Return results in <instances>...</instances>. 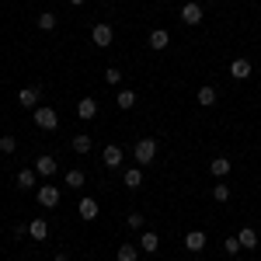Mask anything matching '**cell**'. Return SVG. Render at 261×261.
<instances>
[{"instance_id":"6da1fadb","label":"cell","mask_w":261,"mask_h":261,"mask_svg":"<svg viewBox=\"0 0 261 261\" xmlns=\"http://www.w3.org/2000/svg\"><path fill=\"white\" fill-rule=\"evenodd\" d=\"M133 157H136V164H140V167H150V164L157 161V140H153V136H143V140H136V146H133Z\"/></svg>"},{"instance_id":"7a4b0ae2","label":"cell","mask_w":261,"mask_h":261,"mask_svg":"<svg viewBox=\"0 0 261 261\" xmlns=\"http://www.w3.org/2000/svg\"><path fill=\"white\" fill-rule=\"evenodd\" d=\"M35 125L45 129V133H53L56 125H60V115H56V108H49V105H39L35 108Z\"/></svg>"},{"instance_id":"3957f363","label":"cell","mask_w":261,"mask_h":261,"mask_svg":"<svg viewBox=\"0 0 261 261\" xmlns=\"http://www.w3.org/2000/svg\"><path fill=\"white\" fill-rule=\"evenodd\" d=\"M91 39H94L98 49H108V45L115 42V28H112V24H105V21H98V24L91 28Z\"/></svg>"},{"instance_id":"277c9868","label":"cell","mask_w":261,"mask_h":261,"mask_svg":"<svg viewBox=\"0 0 261 261\" xmlns=\"http://www.w3.org/2000/svg\"><path fill=\"white\" fill-rule=\"evenodd\" d=\"M39 205L42 209H56V205H60V188H56V185H42L39 188Z\"/></svg>"},{"instance_id":"5b68a950","label":"cell","mask_w":261,"mask_h":261,"mask_svg":"<svg viewBox=\"0 0 261 261\" xmlns=\"http://www.w3.org/2000/svg\"><path fill=\"white\" fill-rule=\"evenodd\" d=\"M202 18H205V11H202V4H195V0L181 7V21H185V24L195 28V24H202Z\"/></svg>"},{"instance_id":"8992f818","label":"cell","mask_w":261,"mask_h":261,"mask_svg":"<svg viewBox=\"0 0 261 261\" xmlns=\"http://www.w3.org/2000/svg\"><path fill=\"white\" fill-rule=\"evenodd\" d=\"M101 161H105V167L119 171V167H122V146H115V143H108V146L101 150Z\"/></svg>"},{"instance_id":"52a82bcc","label":"cell","mask_w":261,"mask_h":261,"mask_svg":"<svg viewBox=\"0 0 261 261\" xmlns=\"http://www.w3.org/2000/svg\"><path fill=\"white\" fill-rule=\"evenodd\" d=\"M251 70H254V66H251V60H244V56H237V60L230 63V77H233V81H247Z\"/></svg>"},{"instance_id":"ba28073f","label":"cell","mask_w":261,"mask_h":261,"mask_svg":"<svg viewBox=\"0 0 261 261\" xmlns=\"http://www.w3.org/2000/svg\"><path fill=\"white\" fill-rule=\"evenodd\" d=\"M56 171H60L56 157H39V161H35V174H42V178H53Z\"/></svg>"},{"instance_id":"9c48e42d","label":"cell","mask_w":261,"mask_h":261,"mask_svg":"<svg viewBox=\"0 0 261 261\" xmlns=\"http://www.w3.org/2000/svg\"><path fill=\"white\" fill-rule=\"evenodd\" d=\"M157 247H161V237H157L153 230H143V233H140V251H146V254H157Z\"/></svg>"},{"instance_id":"30bf717a","label":"cell","mask_w":261,"mask_h":261,"mask_svg":"<svg viewBox=\"0 0 261 261\" xmlns=\"http://www.w3.org/2000/svg\"><path fill=\"white\" fill-rule=\"evenodd\" d=\"M77 115H81L84 122H91L94 115H98V101H94V98H81V101H77Z\"/></svg>"},{"instance_id":"8fae6325","label":"cell","mask_w":261,"mask_h":261,"mask_svg":"<svg viewBox=\"0 0 261 261\" xmlns=\"http://www.w3.org/2000/svg\"><path fill=\"white\" fill-rule=\"evenodd\" d=\"M185 251H192V254L205 251V233H202V230H192V233L185 237Z\"/></svg>"},{"instance_id":"7c38bea8","label":"cell","mask_w":261,"mask_h":261,"mask_svg":"<svg viewBox=\"0 0 261 261\" xmlns=\"http://www.w3.org/2000/svg\"><path fill=\"white\" fill-rule=\"evenodd\" d=\"M237 241H241L244 251H254V247H258V230H254V226H244L241 233H237Z\"/></svg>"},{"instance_id":"4fadbf2b","label":"cell","mask_w":261,"mask_h":261,"mask_svg":"<svg viewBox=\"0 0 261 261\" xmlns=\"http://www.w3.org/2000/svg\"><path fill=\"white\" fill-rule=\"evenodd\" d=\"M18 101L24 105V108H39V87H21Z\"/></svg>"},{"instance_id":"5bb4252c","label":"cell","mask_w":261,"mask_h":261,"mask_svg":"<svg viewBox=\"0 0 261 261\" xmlns=\"http://www.w3.org/2000/svg\"><path fill=\"white\" fill-rule=\"evenodd\" d=\"M77 213H81V220H98V202L94 199H81V205H77Z\"/></svg>"},{"instance_id":"9a60e30c","label":"cell","mask_w":261,"mask_h":261,"mask_svg":"<svg viewBox=\"0 0 261 261\" xmlns=\"http://www.w3.org/2000/svg\"><path fill=\"white\" fill-rule=\"evenodd\" d=\"M35 181H39V174H35V167H24V171H18V178H14V185H18V188H35Z\"/></svg>"},{"instance_id":"2e32d148","label":"cell","mask_w":261,"mask_h":261,"mask_svg":"<svg viewBox=\"0 0 261 261\" xmlns=\"http://www.w3.org/2000/svg\"><path fill=\"white\" fill-rule=\"evenodd\" d=\"M195 98H199V105H205V108H213L220 94H216V87H209V84H202V87H199V94H195Z\"/></svg>"},{"instance_id":"e0dca14e","label":"cell","mask_w":261,"mask_h":261,"mask_svg":"<svg viewBox=\"0 0 261 261\" xmlns=\"http://www.w3.org/2000/svg\"><path fill=\"white\" fill-rule=\"evenodd\" d=\"M115 105H119L122 112H129V108H136V91H129V87H122L119 98H115Z\"/></svg>"},{"instance_id":"ac0fdd59","label":"cell","mask_w":261,"mask_h":261,"mask_svg":"<svg viewBox=\"0 0 261 261\" xmlns=\"http://www.w3.org/2000/svg\"><path fill=\"white\" fill-rule=\"evenodd\" d=\"M122 181H125V188H140V185H143V167H129V171H122Z\"/></svg>"},{"instance_id":"d6986e66","label":"cell","mask_w":261,"mask_h":261,"mask_svg":"<svg viewBox=\"0 0 261 261\" xmlns=\"http://www.w3.org/2000/svg\"><path fill=\"white\" fill-rule=\"evenodd\" d=\"M28 233L42 244L45 237H49V223H45V220H32V223H28Z\"/></svg>"},{"instance_id":"ffe728a7","label":"cell","mask_w":261,"mask_h":261,"mask_svg":"<svg viewBox=\"0 0 261 261\" xmlns=\"http://www.w3.org/2000/svg\"><path fill=\"white\" fill-rule=\"evenodd\" d=\"M230 167H233V164L226 161V157H213V164H209V171H213L216 178H226V174H230Z\"/></svg>"},{"instance_id":"44dd1931","label":"cell","mask_w":261,"mask_h":261,"mask_svg":"<svg viewBox=\"0 0 261 261\" xmlns=\"http://www.w3.org/2000/svg\"><path fill=\"white\" fill-rule=\"evenodd\" d=\"M167 42H171V35L164 28H153L150 32V49H167Z\"/></svg>"},{"instance_id":"7402d4cb","label":"cell","mask_w":261,"mask_h":261,"mask_svg":"<svg viewBox=\"0 0 261 261\" xmlns=\"http://www.w3.org/2000/svg\"><path fill=\"white\" fill-rule=\"evenodd\" d=\"M73 153H91V136L87 133H77L73 136Z\"/></svg>"},{"instance_id":"603a6c76","label":"cell","mask_w":261,"mask_h":261,"mask_svg":"<svg viewBox=\"0 0 261 261\" xmlns=\"http://www.w3.org/2000/svg\"><path fill=\"white\" fill-rule=\"evenodd\" d=\"M140 258V247L136 244H122L119 247V261H136Z\"/></svg>"},{"instance_id":"cb8c5ba5","label":"cell","mask_w":261,"mask_h":261,"mask_svg":"<svg viewBox=\"0 0 261 261\" xmlns=\"http://www.w3.org/2000/svg\"><path fill=\"white\" fill-rule=\"evenodd\" d=\"M213 199L216 202H230V185H226V181H216V185H213Z\"/></svg>"},{"instance_id":"d4e9b609","label":"cell","mask_w":261,"mask_h":261,"mask_svg":"<svg viewBox=\"0 0 261 261\" xmlns=\"http://www.w3.org/2000/svg\"><path fill=\"white\" fill-rule=\"evenodd\" d=\"M39 28L42 32H53V28H56V14H53V11H42L39 14Z\"/></svg>"},{"instance_id":"484cf974","label":"cell","mask_w":261,"mask_h":261,"mask_svg":"<svg viewBox=\"0 0 261 261\" xmlns=\"http://www.w3.org/2000/svg\"><path fill=\"white\" fill-rule=\"evenodd\" d=\"M105 84H112V87H119V84H122V70H119V66H108V70H105Z\"/></svg>"},{"instance_id":"4316f807","label":"cell","mask_w":261,"mask_h":261,"mask_svg":"<svg viewBox=\"0 0 261 261\" xmlns=\"http://www.w3.org/2000/svg\"><path fill=\"white\" fill-rule=\"evenodd\" d=\"M66 185H70V188H81V185H84V171H81V167L66 171Z\"/></svg>"},{"instance_id":"83f0119b","label":"cell","mask_w":261,"mask_h":261,"mask_svg":"<svg viewBox=\"0 0 261 261\" xmlns=\"http://www.w3.org/2000/svg\"><path fill=\"white\" fill-rule=\"evenodd\" d=\"M223 251H226V254H233V258H237V254H241L244 247H241V241H237V237H226V241H223Z\"/></svg>"},{"instance_id":"f1b7e54d","label":"cell","mask_w":261,"mask_h":261,"mask_svg":"<svg viewBox=\"0 0 261 261\" xmlns=\"http://www.w3.org/2000/svg\"><path fill=\"white\" fill-rule=\"evenodd\" d=\"M0 150H4V153H14V150H18V140H14V136H0Z\"/></svg>"},{"instance_id":"f546056e","label":"cell","mask_w":261,"mask_h":261,"mask_svg":"<svg viewBox=\"0 0 261 261\" xmlns=\"http://www.w3.org/2000/svg\"><path fill=\"white\" fill-rule=\"evenodd\" d=\"M125 220H129V226H133V230H143V216H140V213H129Z\"/></svg>"},{"instance_id":"4dcf8cb0","label":"cell","mask_w":261,"mask_h":261,"mask_svg":"<svg viewBox=\"0 0 261 261\" xmlns=\"http://www.w3.org/2000/svg\"><path fill=\"white\" fill-rule=\"evenodd\" d=\"M53 261H66V254H56V258H53Z\"/></svg>"},{"instance_id":"1f68e13d","label":"cell","mask_w":261,"mask_h":261,"mask_svg":"<svg viewBox=\"0 0 261 261\" xmlns=\"http://www.w3.org/2000/svg\"><path fill=\"white\" fill-rule=\"evenodd\" d=\"M70 4H84V0H70Z\"/></svg>"}]
</instances>
